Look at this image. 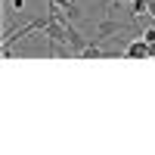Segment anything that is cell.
I'll use <instances>...</instances> for the list:
<instances>
[{
    "label": "cell",
    "mask_w": 155,
    "mask_h": 155,
    "mask_svg": "<svg viewBox=\"0 0 155 155\" xmlns=\"http://www.w3.org/2000/svg\"><path fill=\"white\" fill-rule=\"evenodd\" d=\"M121 31H137V28H134V25H127V22H118V19H102V22L96 25V37H93V44L109 41L112 34H121Z\"/></svg>",
    "instance_id": "6da1fadb"
},
{
    "label": "cell",
    "mask_w": 155,
    "mask_h": 155,
    "mask_svg": "<svg viewBox=\"0 0 155 155\" xmlns=\"http://www.w3.org/2000/svg\"><path fill=\"white\" fill-rule=\"evenodd\" d=\"M65 44L71 47V53H74V56H81V50L87 47V37L74 28V22H71V19H65Z\"/></svg>",
    "instance_id": "7a4b0ae2"
},
{
    "label": "cell",
    "mask_w": 155,
    "mask_h": 155,
    "mask_svg": "<svg viewBox=\"0 0 155 155\" xmlns=\"http://www.w3.org/2000/svg\"><path fill=\"white\" fill-rule=\"evenodd\" d=\"M124 56H130V59H146V56H152V50H149V44L143 41V37H137V41H130L124 47Z\"/></svg>",
    "instance_id": "3957f363"
},
{
    "label": "cell",
    "mask_w": 155,
    "mask_h": 155,
    "mask_svg": "<svg viewBox=\"0 0 155 155\" xmlns=\"http://www.w3.org/2000/svg\"><path fill=\"white\" fill-rule=\"evenodd\" d=\"M130 12L134 16H146L149 12V0H130Z\"/></svg>",
    "instance_id": "277c9868"
},
{
    "label": "cell",
    "mask_w": 155,
    "mask_h": 155,
    "mask_svg": "<svg viewBox=\"0 0 155 155\" xmlns=\"http://www.w3.org/2000/svg\"><path fill=\"white\" fill-rule=\"evenodd\" d=\"M65 19H71V22H78V19H81V6H78V3H71V6L65 9Z\"/></svg>",
    "instance_id": "5b68a950"
},
{
    "label": "cell",
    "mask_w": 155,
    "mask_h": 155,
    "mask_svg": "<svg viewBox=\"0 0 155 155\" xmlns=\"http://www.w3.org/2000/svg\"><path fill=\"white\" fill-rule=\"evenodd\" d=\"M143 41H146V44H155V28H152V25L143 28Z\"/></svg>",
    "instance_id": "8992f818"
},
{
    "label": "cell",
    "mask_w": 155,
    "mask_h": 155,
    "mask_svg": "<svg viewBox=\"0 0 155 155\" xmlns=\"http://www.w3.org/2000/svg\"><path fill=\"white\" fill-rule=\"evenodd\" d=\"M12 9H16V12H22V9H25V0H12Z\"/></svg>",
    "instance_id": "52a82bcc"
},
{
    "label": "cell",
    "mask_w": 155,
    "mask_h": 155,
    "mask_svg": "<svg viewBox=\"0 0 155 155\" xmlns=\"http://www.w3.org/2000/svg\"><path fill=\"white\" fill-rule=\"evenodd\" d=\"M106 6H112V3H130V0H102Z\"/></svg>",
    "instance_id": "ba28073f"
},
{
    "label": "cell",
    "mask_w": 155,
    "mask_h": 155,
    "mask_svg": "<svg viewBox=\"0 0 155 155\" xmlns=\"http://www.w3.org/2000/svg\"><path fill=\"white\" fill-rule=\"evenodd\" d=\"M149 16L155 19V0H149Z\"/></svg>",
    "instance_id": "9c48e42d"
}]
</instances>
